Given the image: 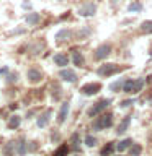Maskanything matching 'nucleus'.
<instances>
[{
  "label": "nucleus",
  "instance_id": "f257e3e1",
  "mask_svg": "<svg viewBox=\"0 0 152 156\" xmlns=\"http://www.w3.org/2000/svg\"><path fill=\"white\" fill-rule=\"evenodd\" d=\"M113 115L111 112H106V114H98L97 119L92 122V129L100 132V130H105V129H110L113 125Z\"/></svg>",
  "mask_w": 152,
  "mask_h": 156
},
{
  "label": "nucleus",
  "instance_id": "f03ea898",
  "mask_svg": "<svg viewBox=\"0 0 152 156\" xmlns=\"http://www.w3.org/2000/svg\"><path fill=\"white\" fill-rule=\"evenodd\" d=\"M123 70V67H120V65H116V63H103V65H100L98 67V70H97V73H98V76H111L113 73H118V72H121Z\"/></svg>",
  "mask_w": 152,
  "mask_h": 156
},
{
  "label": "nucleus",
  "instance_id": "7ed1b4c3",
  "mask_svg": "<svg viewBox=\"0 0 152 156\" xmlns=\"http://www.w3.org/2000/svg\"><path fill=\"white\" fill-rule=\"evenodd\" d=\"M110 104H111V99H108V98H103V99L97 101L95 104H93V106L90 107V109H88V112H87L88 117H97L101 111H105Z\"/></svg>",
  "mask_w": 152,
  "mask_h": 156
},
{
  "label": "nucleus",
  "instance_id": "20e7f679",
  "mask_svg": "<svg viewBox=\"0 0 152 156\" xmlns=\"http://www.w3.org/2000/svg\"><path fill=\"white\" fill-rule=\"evenodd\" d=\"M111 51H113V47H111V44H101V46H98L97 47V51H95V60H105V58H108L111 55Z\"/></svg>",
  "mask_w": 152,
  "mask_h": 156
},
{
  "label": "nucleus",
  "instance_id": "39448f33",
  "mask_svg": "<svg viewBox=\"0 0 152 156\" xmlns=\"http://www.w3.org/2000/svg\"><path fill=\"white\" fill-rule=\"evenodd\" d=\"M97 13V3L95 2H85L82 3V7L78 8V15L80 16H85V18H90Z\"/></svg>",
  "mask_w": 152,
  "mask_h": 156
},
{
  "label": "nucleus",
  "instance_id": "423d86ee",
  "mask_svg": "<svg viewBox=\"0 0 152 156\" xmlns=\"http://www.w3.org/2000/svg\"><path fill=\"white\" fill-rule=\"evenodd\" d=\"M100 90H101L100 83H87V85H83L80 88V93L83 96H93V94H97Z\"/></svg>",
  "mask_w": 152,
  "mask_h": 156
},
{
  "label": "nucleus",
  "instance_id": "0eeeda50",
  "mask_svg": "<svg viewBox=\"0 0 152 156\" xmlns=\"http://www.w3.org/2000/svg\"><path fill=\"white\" fill-rule=\"evenodd\" d=\"M26 76H28V81L29 83H39V81H43V72L39 70V68H36V67H31L28 70V73H26Z\"/></svg>",
  "mask_w": 152,
  "mask_h": 156
},
{
  "label": "nucleus",
  "instance_id": "6e6552de",
  "mask_svg": "<svg viewBox=\"0 0 152 156\" xmlns=\"http://www.w3.org/2000/svg\"><path fill=\"white\" fill-rule=\"evenodd\" d=\"M59 78L67 83H75L77 81V73L72 70V68H64V70L59 72Z\"/></svg>",
  "mask_w": 152,
  "mask_h": 156
},
{
  "label": "nucleus",
  "instance_id": "1a4fd4ad",
  "mask_svg": "<svg viewBox=\"0 0 152 156\" xmlns=\"http://www.w3.org/2000/svg\"><path fill=\"white\" fill-rule=\"evenodd\" d=\"M51 115H52V109H48V111H44L43 114L38 117V120H36V125L39 127V129H44V127H48L49 120H51Z\"/></svg>",
  "mask_w": 152,
  "mask_h": 156
},
{
  "label": "nucleus",
  "instance_id": "9d476101",
  "mask_svg": "<svg viewBox=\"0 0 152 156\" xmlns=\"http://www.w3.org/2000/svg\"><path fill=\"white\" fill-rule=\"evenodd\" d=\"M69 109H70V102H62L61 104V109H59V114H57V122L59 124H64L69 115Z\"/></svg>",
  "mask_w": 152,
  "mask_h": 156
},
{
  "label": "nucleus",
  "instance_id": "9b49d317",
  "mask_svg": "<svg viewBox=\"0 0 152 156\" xmlns=\"http://www.w3.org/2000/svg\"><path fill=\"white\" fill-rule=\"evenodd\" d=\"M70 37H72V29H69V28H62L61 31L56 34V41H57V42L69 41Z\"/></svg>",
  "mask_w": 152,
  "mask_h": 156
},
{
  "label": "nucleus",
  "instance_id": "f8f14e48",
  "mask_svg": "<svg viewBox=\"0 0 152 156\" xmlns=\"http://www.w3.org/2000/svg\"><path fill=\"white\" fill-rule=\"evenodd\" d=\"M72 62H74V65H77V67H83L85 65L83 54L80 51H72Z\"/></svg>",
  "mask_w": 152,
  "mask_h": 156
},
{
  "label": "nucleus",
  "instance_id": "ddd939ff",
  "mask_svg": "<svg viewBox=\"0 0 152 156\" xmlns=\"http://www.w3.org/2000/svg\"><path fill=\"white\" fill-rule=\"evenodd\" d=\"M129 124H131V115H126L124 119L121 120V124L118 125L116 133H118V135H123V133H124V132L127 130V127H129Z\"/></svg>",
  "mask_w": 152,
  "mask_h": 156
},
{
  "label": "nucleus",
  "instance_id": "4468645a",
  "mask_svg": "<svg viewBox=\"0 0 152 156\" xmlns=\"http://www.w3.org/2000/svg\"><path fill=\"white\" fill-rule=\"evenodd\" d=\"M25 20H26V23L29 24V26H36V24L39 23V20H41V16H39V13L31 12V13H28L26 16H25Z\"/></svg>",
  "mask_w": 152,
  "mask_h": 156
},
{
  "label": "nucleus",
  "instance_id": "2eb2a0df",
  "mask_svg": "<svg viewBox=\"0 0 152 156\" xmlns=\"http://www.w3.org/2000/svg\"><path fill=\"white\" fill-rule=\"evenodd\" d=\"M54 63L56 65H59V67H66V65H69V57L66 55V54H56L54 55Z\"/></svg>",
  "mask_w": 152,
  "mask_h": 156
},
{
  "label": "nucleus",
  "instance_id": "dca6fc26",
  "mask_svg": "<svg viewBox=\"0 0 152 156\" xmlns=\"http://www.w3.org/2000/svg\"><path fill=\"white\" fill-rule=\"evenodd\" d=\"M17 153V143L15 141H7V145L3 146V154L5 156H13Z\"/></svg>",
  "mask_w": 152,
  "mask_h": 156
},
{
  "label": "nucleus",
  "instance_id": "f3484780",
  "mask_svg": "<svg viewBox=\"0 0 152 156\" xmlns=\"http://www.w3.org/2000/svg\"><path fill=\"white\" fill-rule=\"evenodd\" d=\"M115 150H116V145H113V141H110V143H106V145L101 148L100 156H113Z\"/></svg>",
  "mask_w": 152,
  "mask_h": 156
},
{
  "label": "nucleus",
  "instance_id": "a211bd4d",
  "mask_svg": "<svg viewBox=\"0 0 152 156\" xmlns=\"http://www.w3.org/2000/svg\"><path fill=\"white\" fill-rule=\"evenodd\" d=\"M20 124H21V117H20V115H12V117L8 119V122H7V125H8V129H10V130L18 129Z\"/></svg>",
  "mask_w": 152,
  "mask_h": 156
},
{
  "label": "nucleus",
  "instance_id": "6ab92c4d",
  "mask_svg": "<svg viewBox=\"0 0 152 156\" xmlns=\"http://www.w3.org/2000/svg\"><path fill=\"white\" fill-rule=\"evenodd\" d=\"M142 8H144V5H142V2H139V0H134V2H131L129 5H127V12L129 13H134V12H142Z\"/></svg>",
  "mask_w": 152,
  "mask_h": 156
},
{
  "label": "nucleus",
  "instance_id": "aec40b11",
  "mask_svg": "<svg viewBox=\"0 0 152 156\" xmlns=\"http://www.w3.org/2000/svg\"><path fill=\"white\" fill-rule=\"evenodd\" d=\"M123 91L127 94H134V78H127L123 85Z\"/></svg>",
  "mask_w": 152,
  "mask_h": 156
},
{
  "label": "nucleus",
  "instance_id": "412c9836",
  "mask_svg": "<svg viewBox=\"0 0 152 156\" xmlns=\"http://www.w3.org/2000/svg\"><path fill=\"white\" fill-rule=\"evenodd\" d=\"M124 78H120V80H116L115 83H111L110 85V91L111 93H118V91H123V85H124Z\"/></svg>",
  "mask_w": 152,
  "mask_h": 156
},
{
  "label": "nucleus",
  "instance_id": "4be33fe9",
  "mask_svg": "<svg viewBox=\"0 0 152 156\" xmlns=\"http://www.w3.org/2000/svg\"><path fill=\"white\" fill-rule=\"evenodd\" d=\"M52 91H51V94H52V99L54 101H59L61 99V96H62V88L57 85V83H52Z\"/></svg>",
  "mask_w": 152,
  "mask_h": 156
},
{
  "label": "nucleus",
  "instance_id": "5701e85b",
  "mask_svg": "<svg viewBox=\"0 0 152 156\" xmlns=\"http://www.w3.org/2000/svg\"><path fill=\"white\" fill-rule=\"evenodd\" d=\"M17 153H18L20 156H23V154L28 153L26 141H25V138H20V140H18V143H17Z\"/></svg>",
  "mask_w": 152,
  "mask_h": 156
},
{
  "label": "nucleus",
  "instance_id": "b1692460",
  "mask_svg": "<svg viewBox=\"0 0 152 156\" xmlns=\"http://www.w3.org/2000/svg\"><path fill=\"white\" fill-rule=\"evenodd\" d=\"M132 145V140L131 138H124V140H121L120 143L116 145V150L118 151H124V150H129V146Z\"/></svg>",
  "mask_w": 152,
  "mask_h": 156
},
{
  "label": "nucleus",
  "instance_id": "393cba45",
  "mask_svg": "<svg viewBox=\"0 0 152 156\" xmlns=\"http://www.w3.org/2000/svg\"><path fill=\"white\" fill-rule=\"evenodd\" d=\"M141 33L142 34H150L152 33V20H146L141 23Z\"/></svg>",
  "mask_w": 152,
  "mask_h": 156
},
{
  "label": "nucleus",
  "instance_id": "a878e982",
  "mask_svg": "<svg viewBox=\"0 0 152 156\" xmlns=\"http://www.w3.org/2000/svg\"><path fill=\"white\" fill-rule=\"evenodd\" d=\"M70 145L74 146V151H80L82 148H80V138H78V133H74L72 136H70Z\"/></svg>",
  "mask_w": 152,
  "mask_h": 156
},
{
  "label": "nucleus",
  "instance_id": "bb28decb",
  "mask_svg": "<svg viewBox=\"0 0 152 156\" xmlns=\"http://www.w3.org/2000/svg\"><path fill=\"white\" fill-rule=\"evenodd\" d=\"M142 153V146L139 143H134L129 146V156H139Z\"/></svg>",
  "mask_w": 152,
  "mask_h": 156
},
{
  "label": "nucleus",
  "instance_id": "cd10ccee",
  "mask_svg": "<svg viewBox=\"0 0 152 156\" xmlns=\"http://www.w3.org/2000/svg\"><path fill=\"white\" fill-rule=\"evenodd\" d=\"M144 83H146L144 78H134V93H139L144 88Z\"/></svg>",
  "mask_w": 152,
  "mask_h": 156
},
{
  "label": "nucleus",
  "instance_id": "c85d7f7f",
  "mask_svg": "<svg viewBox=\"0 0 152 156\" xmlns=\"http://www.w3.org/2000/svg\"><path fill=\"white\" fill-rule=\"evenodd\" d=\"M83 141H85V145L88 146V148H93V146L97 145V141H98V140H97V136H93V135H87Z\"/></svg>",
  "mask_w": 152,
  "mask_h": 156
},
{
  "label": "nucleus",
  "instance_id": "c756f323",
  "mask_svg": "<svg viewBox=\"0 0 152 156\" xmlns=\"http://www.w3.org/2000/svg\"><path fill=\"white\" fill-rule=\"evenodd\" d=\"M5 80H7V83H17L18 81V73L17 72H8L7 76H5Z\"/></svg>",
  "mask_w": 152,
  "mask_h": 156
},
{
  "label": "nucleus",
  "instance_id": "7c9ffc66",
  "mask_svg": "<svg viewBox=\"0 0 152 156\" xmlns=\"http://www.w3.org/2000/svg\"><path fill=\"white\" fill-rule=\"evenodd\" d=\"M67 153H69V146L67 145H62L61 148L56 150V153H54L52 156H67Z\"/></svg>",
  "mask_w": 152,
  "mask_h": 156
},
{
  "label": "nucleus",
  "instance_id": "2f4dec72",
  "mask_svg": "<svg viewBox=\"0 0 152 156\" xmlns=\"http://www.w3.org/2000/svg\"><path fill=\"white\" fill-rule=\"evenodd\" d=\"M132 104H134V99H124V101L120 102V107H121V109H124V107H129Z\"/></svg>",
  "mask_w": 152,
  "mask_h": 156
},
{
  "label": "nucleus",
  "instance_id": "473e14b6",
  "mask_svg": "<svg viewBox=\"0 0 152 156\" xmlns=\"http://www.w3.org/2000/svg\"><path fill=\"white\" fill-rule=\"evenodd\" d=\"M90 33H92V29H90V28H82V31H80V34H78V37L83 39L85 36H88Z\"/></svg>",
  "mask_w": 152,
  "mask_h": 156
},
{
  "label": "nucleus",
  "instance_id": "72a5a7b5",
  "mask_svg": "<svg viewBox=\"0 0 152 156\" xmlns=\"http://www.w3.org/2000/svg\"><path fill=\"white\" fill-rule=\"evenodd\" d=\"M25 33H26L25 28H17V29H13V31H10L8 36H13V34H25Z\"/></svg>",
  "mask_w": 152,
  "mask_h": 156
},
{
  "label": "nucleus",
  "instance_id": "f704fd0d",
  "mask_svg": "<svg viewBox=\"0 0 152 156\" xmlns=\"http://www.w3.org/2000/svg\"><path fill=\"white\" fill-rule=\"evenodd\" d=\"M8 72H10L8 65H5V67H2V68H0V75H2V73H8Z\"/></svg>",
  "mask_w": 152,
  "mask_h": 156
},
{
  "label": "nucleus",
  "instance_id": "c9c22d12",
  "mask_svg": "<svg viewBox=\"0 0 152 156\" xmlns=\"http://www.w3.org/2000/svg\"><path fill=\"white\" fill-rule=\"evenodd\" d=\"M21 7L28 10V8H31V3H29V2H23V5H21Z\"/></svg>",
  "mask_w": 152,
  "mask_h": 156
},
{
  "label": "nucleus",
  "instance_id": "e433bc0d",
  "mask_svg": "<svg viewBox=\"0 0 152 156\" xmlns=\"http://www.w3.org/2000/svg\"><path fill=\"white\" fill-rule=\"evenodd\" d=\"M118 3H121V0H111V5H113V7H116Z\"/></svg>",
  "mask_w": 152,
  "mask_h": 156
},
{
  "label": "nucleus",
  "instance_id": "4c0bfd02",
  "mask_svg": "<svg viewBox=\"0 0 152 156\" xmlns=\"http://www.w3.org/2000/svg\"><path fill=\"white\" fill-rule=\"evenodd\" d=\"M113 156H115V154H113Z\"/></svg>",
  "mask_w": 152,
  "mask_h": 156
},
{
  "label": "nucleus",
  "instance_id": "58836bf2",
  "mask_svg": "<svg viewBox=\"0 0 152 156\" xmlns=\"http://www.w3.org/2000/svg\"><path fill=\"white\" fill-rule=\"evenodd\" d=\"M75 156H77V154H75Z\"/></svg>",
  "mask_w": 152,
  "mask_h": 156
},
{
  "label": "nucleus",
  "instance_id": "ea45409f",
  "mask_svg": "<svg viewBox=\"0 0 152 156\" xmlns=\"http://www.w3.org/2000/svg\"><path fill=\"white\" fill-rule=\"evenodd\" d=\"M150 54H152V52H150Z\"/></svg>",
  "mask_w": 152,
  "mask_h": 156
}]
</instances>
